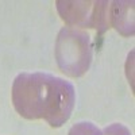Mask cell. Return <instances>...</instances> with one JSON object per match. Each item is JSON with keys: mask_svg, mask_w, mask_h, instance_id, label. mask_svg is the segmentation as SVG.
<instances>
[{"mask_svg": "<svg viewBox=\"0 0 135 135\" xmlns=\"http://www.w3.org/2000/svg\"><path fill=\"white\" fill-rule=\"evenodd\" d=\"M68 135H104L96 124L91 122H78L69 130Z\"/></svg>", "mask_w": 135, "mask_h": 135, "instance_id": "obj_5", "label": "cell"}, {"mask_svg": "<svg viewBox=\"0 0 135 135\" xmlns=\"http://www.w3.org/2000/svg\"><path fill=\"white\" fill-rule=\"evenodd\" d=\"M61 19L69 27L95 28L100 34L111 28V2H55Z\"/></svg>", "mask_w": 135, "mask_h": 135, "instance_id": "obj_3", "label": "cell"}, {"mask_svg": "<svg viewBox=\"0 0 135 135\" xmlns=\"http://www.w3.org/2000/svg\"><path fill=\"white\" fill-rule=\"evenodd\" d=\"M11 100L27 120H45L58 128L69 120L76 105V89L70 81L45 72H23L15 77Z\"/></svg>", "mask_w": 135, "mask_h": 135, "instance_id": "obj_1", "label": "cell"}, {"mask_svg": "<svg viewBox=\"0 0 135 135\" xmlns=\"http://www.w3.org/2000/svg\"><path fill=\"white\" fill-rule=\"evenodd\" d=\"M111 27L123 37L134 35V2H111Z\"/></svg>", "mask_w": 135, "mask_h": 135, "instance_id": "obj_4", "label": "cell"}, {"mask_svg": "<svg viewBox=\"0 0 135 135\" xmlns=\"http://www.w3.org/2000/svg\"><path fill=\"white\" fill-rule=\"evenodd\" d=\"M104 135H131L130 130L122 124V123H114V124H109L103 130Z\"/></svg>", "mask_w": 135, "mask_h": 135, "instance_id": "obj_6", "label": "cell"}, {"mask_svg": "<svg viewBox=\"0 0 135 135\" xmlns=\"http://www.w3.org/2000/svg\"><path fill=\"white\" fill-rule=\"evenodd\" d=\"M54 54L62 73L69 77L84 76L93 57L91 35L83 28L62 27L57 35Z\"/></svg>", "mask_w": 135, "mask_h": 135, "instance_id": "obj_2", "label": "cell"}]
</instances>
